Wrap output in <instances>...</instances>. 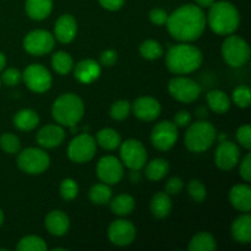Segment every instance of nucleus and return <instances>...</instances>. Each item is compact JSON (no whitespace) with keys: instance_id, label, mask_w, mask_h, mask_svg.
Listing matches in <instances>:
<instances>
[{"instance_id":"f257e3e1","label":"nucleus","mask_w":251,"mask_h":251,"mask_svg":"<svg viewBox=\"0 0 251 251\" xmlns=\"http://www.w3.org/2000/svg\"><path fill=\"white\" fill-rule=\"evenodd\" d=\"M166 25L174 39L183 43L194 42L202 36L206 28L205 12L198 5H183L168 15Z\"/></svg>"},{"instance_id":"f03ea898","label":"nucleus","mask_w":251,"mask_h":251,"mask_svg":"<svg viewBox=\"0 0 251 251\" xmlns=\"http://www.w3.org/2000/svg\"><path fill=\"white\" fill-rule=\"evenodd\" d=\"M200 49L189 43H180L171 47L167 51L166 65L171 73L186 75L198 70L202 64Z\"/></svg>"},{"instance_id":"7ed1b4c3","label":"nucleus","mask_w":251,"mask_h":251,"mask_svg":"<svg viewBox=\"0 0 251 251\" xmlns=\"http://www.w3.org/2000/svg\"><path fill=\"white\" fill-rule=\"evenodd\" d=\"M206 24H208L210 28L216 34L229 36L237 31L239 26V11L234 5L228 1H215L210 6Z\"/></svg>"},{"instance_id":"20e7f679","label":"nucleus","mask_w":251,"mask_h":251,"mask_svg":"<svg viewBox=\"0 0 251 251\" xmlns=\"http://www.w3.org/2000/svg\"><path fill=\"white\" fill-rule=\"evenodd\" d=\"M85 114V104L78 96L65 93L58 97L51 108V115L61 126H76Z\"/></svg>"},{"instance_id":"39448f33","label":"nucleus","mask_w":251,"mask_h":251,"mask_svg":"<svg viewBox=\"0 0 251 251\" xmlns=\"http://www.w3.org/2000/svg\"><path fill=\"white\" fill-rule=\"evenodd\" d=\"M217 132L216 127L206 120H200L189 126L185 132V146L191 152H205L215 142Z\"/></svg>"},{"instance_id":"423d86ee","label":"nucleus","mask_w":251,"mask_h":251,"mask_svg":"<svg viewBox=\"0 0 251 251\" xmlns=\"http://www.w3.org/2000/svg\"><path fill=\"white\" fill-rule=\"evenodd\" d=\"M222 56L232 68H242L249 61L250 48L244 38L232 33L223 42Z\"/></svg>"},{"instance_id":"0eeeda50","label":"nucleus","mask_w":251,"mask_h":251,"mask_svg":"<svg viewBox=\"0 0 251 251\" xmlns=\"http://www.w3.org/2000/svg\"><path fill=\"white\" fill-rule=\"evenodd\" d=\"M50 164V158L48 153L41 149L28 147L24 150L17 157V166L22 172L31 176L43 173Z\"/></svg>"},{"instance_id":"6e6552de","label":"nucleus","mask_w":251,"mask_h":251,"mask_svg":"<svg viewBox=\"0 0 251 251\" xmlns=\"http://www.w3.org/2000/svg\"><path fill=\"white\" fill-rule=\"evenodd\" d=\"M97 142L91 135L80 134L68 146V156L75 163H87L95 157Z\"/></svg>"},{"instance_id":"1a4fd4ad","label":"nucleus","mask_w":251,"mask_h":251,"mask_svg":"<svg viewBox=\"0 0 251 251\" xmlns=\"http://www.w3.org/2000/svg\"><path fill=\"white\" fill-rule=\"evenodd\" d=\"M120 158L131 171H140L147 162V151L139 140L130 139L120 144Z\"/></svg>"},{"instance_id":"9d476101","label":"nucleus","mask_w":251,"mask_h":251,"mask_svg":"<svg viewBox=\"0 0 251 251\" xmlns=\"http://www.w3.org/2000/svg\"><path fill=\"white\" fill-rule=\"evenodd\" d=\"M168 91L172 97L181 103H193L200 97L201 87L196 81L179 76L169 81Z\"/></svg>"},{"instance_id":"9b49d317","label":"nucleus","mask_w":251,"mask_h":251,"mask_svg":"<svg viewBox=\"0 0 251 251\" xmlns=\"http://www.w3.org/2000/svg\"><path fill=\"white\" fill-rule=\"evenodd\" d=\"M54 36L46 29H34L24 38V48L28 54L42 56L50 53L54 48Z\"/></svg>"},{"instance_id":"f8f14e48","label":"nucleus","mask_w":251,"mask_h":251,"mask_svg":"<svg viewBox=\"0 0 251 251\" xmlns=\"http://www.w3.org/2000/svg\"><path fill=\"white\" fill-rule=\"evenodd\" d=\"M22 78L27 87L36 93L47 92L53 82L49 70L41 64H31L27 66L22 74Z\"/></svg>"},{"instance_id":"ddd939ff","label":"nucleus","mask_w":251,"mask_h":251,"mask_svg":"<svg viewBox=\"0 0 251 251\" xmlns=\"http://www.w3.org/2000/svg\"><path fill=\"white\" fill-rule=\"evenodd\" d=\"M178 140V127L173 122L163 120L154 125L151 132V144L158 151H168Z\"/></svg>"},{"instance_id":"4468645a","label":"nucleus","mask_w":251,"mask_h":251,"mask_svg":"<svg viewBox=\"0 0 251 251\" xmlns=\"http://www.w3.org/2000/svg\"><path fill=\"white\" fill-rule=\"evenodd\" d=\"M96 172H97V176L100 179V181L108 184V185L118 184L124 176L123 163L114 156L102 157L98 161Z\"/></svg>"},{"instance_id":"2eb2a0df","label":"nucleus","mask_w":251,"mask_h":251,"mask_svg":"<svg viewBox=\"0 0 251 251\" xmlns=\"http://www.w3.org/2000/svg\"><path fill=\"white\" fill-rule=\"evenodd\" d=\"M136 228L130 221L117 220L109 226L108 238L110 243L117 247H126L135 240Z\"/></svg>"},{"instance_id":"dca6fc26","label":"nucleus","mask_w":251,"mask_h":251,"mask_svg":"<svg viewBox=\"0 0 251 251\" xmlns=\"http://www.w3.org/2000/svg\"><path fill=\"white\" fill-rule=\"evenodd\" d=\"M239 159L240 150L234 142L223 140L218 145L215 153V162L221 171H232L239 163Z\"/></svg>"},{"instance_id":"f3484780","label":"nucleus","mask_w":251,"mask_h":251,"mask_svg":"<svg viewBox=\"0 0 251 251\" xmlns=\"http://www.w3.org/2000/svg\"><path fill=\"white\" fill-rule=\"evenodd\" d=\"M131 109L134 112L135 117L139 118L144 122H152L157 119L161 114V104L158 100L153 97L144 96L139 97L131 105Z\"/></svg>"},{"instance_id":"a211bd4d","label":"nucleus","mask_w":251,"mask_h":251,"mask_svg":"<svg viewBox=\"0 0 251 251\" xmlns=\"http://www.w3.org/2000/svg\"><path fill=\"white\" fill-rule=\"evenodd\" d=\"M64 139H65V131L61 125H46L37 134V142L43 149H55L63 144Z\"/></svg>"},{"instance_id":"6ab92c4d","label":"nucleus","mask_w":251,"mask_h":251,"mask_svg":"<svg viewBox=\"0 0 251 251\" xmlns=\"http://www.w3.org/2000/svg\"><path fill=\"white\" fill-rule=\"evenodd\" d=\"M77 33V22L75 17L69 14H64L56 20L54 26V36L60 43H70L75 39Z\"/></svg>"},{"instance_id":"aec40b11","label":"nucleus","mask_w":251,"mask_h":251,"mask_svg":"<svg viewBox=\"0 0 251 251\" xmlns=\"http://www.w3.org/2000/svg\"><path fill=\"white\" fill-rule=\"evenodd\" d=\"M44 226L51 235L63 237L68 233L69 228H70V220L63 211H50L46 216Z\"/></svg>"},{"instance_id":"412c9836","label":"nucleus","mask_w":251,"mask_h":251,"mask_svg":"<svg viewBox=\"0 0 251 251\" xmlns=\"http://www.w3.org/2000/svg\"><path fill=\"white\" fill-rule=\"evenodd\" d=\"M74 75L80 82L91 83L100 77V65L92 59H85L76 64L74 69Z\"/></svg>"},{"instance_id":"4be33fe9","label":"nucleus","mask_w":251,"mask_h":251,"mask_svg":"<svg viewBox=\"0 0 251 251\" xmlns=\"http://www.w3.org/2000/svg\"><path fill=\"white\" fill-rule=\"evenodd\" d=\"M229 201L235 210L249 212L251 210V189L247 184L234 185L229 191Z\"/></svg>"},{"instance_id":"5701e85b","label":"nucleus","mask_w":251,"mask_h":251,"mask_svg":"<svg viewBox=\"0 0 251 251\" xmlns=\"http://www.w3.org/2000/svg\"><path fill=\"white\" fill-rule=\"evenodd\" d=\"M232 235L235 242L249 244L251 242V217L248 212L239 216L232 225Z\"/></svg>"},{"instance_id":"b1692460","label":"nucleus","mask_w":251,"mask_h":251,"mask_svg":"<svg viewBox=\"0 0 251 251\" xmlns=\"http://www.w3.org/2000/svg\"><path fill=\"white\" fill-rule=\"evenodd\" d=\"M25 9L32 20L41 21L50 15L53 9V0H26Z\"/></svg>"},{"instance_id":"393cba45","label":"nucleus","mask_w":251,"mask_h":251,"mask_svg":"<svg viewBox=\"0 0 251 251\" xmlns=\"http://www.w3.org/2000/svg\"><path fill=\"white\" fill-rule=\"evenodd\" d=\"M150 210H151L152 215L156 218H158V220L166 218L172 211L171 195H168L167 193H163V191H159V193L154 194L153 198L151 199Z\"/></svg>"},{"instance_id":"a878e982","label":"nucleus","mask_w":251,"mask_h":251,"mask_svg":"<svg viewBox=\"0 0 251 251\" xmlns=\"http://www.w3.org/2000/svg\"><path fill=\"white\" fill-rule=\"evenodd\" d=\"M206 100L212 112L217 114H225L230 108V98L226 92L220 90L211 91L206 96Z\"/></svg>"},{"instance_id":"bb28decb","label":"nucleus","mask_w":251,"mask_h":251,"mask_svg":"<svg viewBox=\"0 0 251 251\" xmlns=\"http://www.w3.org/2000/svg\"><path fill=\"white\" fill-rule=\"evenodd\" d=\"M39 124V117L37 112L32 109H22L14 117V125L21 131H31Z\"/></svg>"},{"instance_id":"cd10ccee","label":"nucleus","mask_w":251,"mask_h":251,"mask_svg":"<svg viewBox=\"0 0 251 251\" xmlns=\"http://www.w3.org/2000/svg\"><path fill=\"white\" fill-rule=\"evenodd\" d=\"M96 142L102 147L103 150L107 151H113V150L118 149L122 144V137H120L119 132L110 127H105V129L100 130L96 135Z\"/></svg>"},{"instance_id":"c85d7f7f","label":"nucleus","mask_w":251,"mask_h":251,"mask_svg":"<svg viewBox=\"0 0 251 251\" xmlns=\"http://www.w3.org/2000/svg\"><path fill=\"white\" fill-rule=\"evenodd\" d=\"M169 173V163L163 158L152 159L145 169V176L151 181H159Z\"/></svg>"},{"instance_id":"c756f323","label":"nucleus","mask_w":251,"mask_h":251,"mask_svg":"<svg viewBox=\"0 0 251 251\" xmlns=\"http://www.w3.org/2000/svg\"><path fill=\"white\" fill-rule=\"evenodd\" d=\"M188 249L190 251H215L217 249V243L212 234L200 232L190 240Z\"/></svg>"},{"instance_id":"7c9ffc66","label":"nucleus","mask_w":251,"mask_h":251,"mask_svg":"<svg viewBox=\"0 0 251 251\" xmlns=\"http://www.w3.org/2000/svg\"><path fill=\"white\" fill-rule=\"evenodd\" d=\"M113 213L118 216H127L134 211L135 200L129 194H120L109 201Z\"/></svg>"},{"instance_id":"2f4dec72","label":"nucleus","mask_w":251,"mask_h":251,"mask_svg":"<svg viewBox=\"0 0 251 251\" xmlns=\"http://www.w3.org/2000/svg\"><path fill=\"white\" fill-rule=\"evenodd\" d=\"M51 66L59 75H68L74 69V60L70 54L59 50L51 56Z\"/></svg>"},{"instance_id":"473e14b6","label":"nucleus","mask_w":251,"mask_h":251,"mask_svg":"<svg viewBox=\"0 0 251 251\" xmlns=\"http://www.w3.org/2000/svg\"><path fill=\"white\" fill-rule=\"evenodd\" d=\"M90 200L96 205H105L112 200V190L108 184H96L90 189Z\"/></svg>"},{"instance_id":"72a5a7b5","label":"nucleus","mask_w":251,"mask_h":251,"mask_svg":"<svg viewBox=\"0 0 251 251\" xmlns=\"http://www.w3.org/2000/svg\"><path fill=\"white\" fill-rule=\"evenodd\" d=\"M140 55L147 60H156L163 55V48L154 39H147L140 46Z\"/></svg>"},{"instance_id":"f704fd0d","label":"nucleus","mask_w":251,"mask_h":251,"mask_svg":"<svg viewBox=\"0 0 251 251\" xmlns=\"http://www.w3.org/2000/svg\"><path fill=\"white\" fill-rule=\"evenodd\" d=\"M16 250L19 251H46L47 244L42 238L37 235H27L22 238L17 244Z\"/></svg>"},{"instance_id":"c9c22d12","label":"nucleus","mask_w":251,"mask_h":251,"mask_svg":"<svg viewBox=\"0 0 251 251\" xmlns=\"http://www.w3.org/2000/svg\"><path fill=\"white\" fill-rule=\"evenodd\" d=\"M131 112V104H130L127 100H117L115 103H113L112 107H110V117L112 119L118 120V122H122V120L126 119L130 115Z\"/></svg>"},{"instance_id":"e433bc0d","label":"nucleus","mask_w":251,"mask_h":251,"mask_svg":"<svg viewBox=\"0 0 251 251\" xmlns=\"http://www.w3.org/2000/svg\"><path fill=\"white\" fill-rule=\"evenodd\" d=\"M188 193L190 195V198L198 203L203 202L206 196H207V191H206L205 185L200 180H198V179H193V180L189 181Z\"/></svg>"},{"instance_id":"4c0bfd02","label":"nucleus","mask_w":251,"mask_h":251,"mask_svg":"<svg viewBox=\"0 0 251 251\" xmlns=\"http://www.w3.org/2000/svg\"><path fill=\"white\" fill-rule=\"evenodd\" d=\"M0 147L2 149V151H5L6 153H17L20 151V140L16 135L11 134V132H6V134L1 135L0 137Z\"/></svg>"},{"instance_id":"58836bf2","label":"nucleus","mask_w":251,"mask_h":251,"mask_svg":"<svg viewBox=\"0 0 251 251\" xmlns=\"http://www.w3.org/2000/svg\"><path fill=\"white\" fill-rule=\"evenodd\" d=\"M251 92L250 88L245 85H240L233 91V102L239 108H249Z\"/></svg>"},{"instance_id":"ea45409f","label":"nucleus","mask_w":251,"mask_h":251,"mask_svg":"<svg viewBox=\"0 0 251 251\" xmlns=\"http://www.w3.org/2000/svg\"><path fill=\"white\" fill-rule=\"evenodd\" d=\"M60 195L64 200L71 201L78 195V185L74 179L66 178L60 184Z\"/></svg>"},{"instance_id":"a19ab883","label":"nucleus","mask_w":251,"mask_h":251,"mask_svg":"<svg viewBox=\"0 0 251 251\" xmlns=\"http://www.w3.org/2000/svg\"><path fill=\"white\" fill-rule=\"evenodd\" d=\"M237 140L239 145L244 149H251V127L249 124H245L237 130Z\"/></svg>"},{"instance_id":"79ce46f5","label":"nucleus","mask_w":251,"mask_h":251,"mask_svg":"<svg viewBox=\"0 0 251 251\" xmlns=\"http://www.w3.org/2000/svg\"><path fill=\"white\" fill-rule=\"evenodd\" d=\"M22 74L17 69L10 68L5 70L1 75V82L6 86H16L21 81Z\"/></svg>"},{"instance_id":"37998d69","label":"nucleus","mask_w":251,"mask_h":251,"mask_svg":"<svg viewBox=\"0 0 251 251\" xmlns=\"http://www.w3.org/2000/svg\"><path fill=\"white\" fill-rule=\"evenodd\" d=\"M150 21L152 24L157 25V26H162V25H166L167 24V20H168V14H167L166 10L163 9H152L150 11Z\"/></svg>"},{"instance_id":"c03bdc74","label":"nucleus","mask_w":251,"mask_h":251,"mask_svg":"<svg viewBox=\"0 0 251 251\" xmlns=\"http://www.w3.org/2000/svg\"><path fill=\"white\" fill-rule=\"evenodd\" d=\"M184 183L180 178L178 176H173L168 180L166 185V193L168 195H178L181 190H183Z\"/></svg>"},{"instance_id":"a18cd8bd","label":"nucleus","mask_w":251,"mask_h":251,"mask_svg":"<svg viewBox=\"0 0 251 251\" xmlns=\"http://www.w3.org/2000/svg\"><path fill=\"white\" fill-rule=\"evenodd\" d=\"M239 174L247 183L251 180V153H247V156L243 158L239 168Z\"/></svg>"},{"instance_id":"49530a36","label":"nucleus","mask_w":251,"mask_h":251,"mask_svg":"<svg viewBox=\"0 0 251 251\" xmlns=\"http://www.w3.org/2000/svg\"><path fill=\"white\" fill-rule=\"evenodd\" d=\"M174 124L176 127H185L189 126L191 123V114L188 110H180L174 117Z\"/></svg>"},{"instance_id":"de8ad7c7","label":"nucleus","mask_w":251,"mask_h":251,"mask_svg":"<svg viewBox=\"0 0 251 251\" xmlns=\"http://www.w3.org/2000/svg\"><path fill=\"white\" fill-rule=\"evenodd\" d=\"M100 64L103 66H113L115 63H117L118 54L115 50H112V49H108V50H104L102 54H100Z\"/></svg>"},{"instance_id":"09e8293b","label":"nucleus","mask_w":251,"mask_h":251,"mask_svg":"<svg viewBox=\"0 0 251 251\" xmlns=\"http://www.w3.org/2000/svg\"><path fill=\"white\" fill-rule=\"evenodd\" d=\"M100 4V6L104 7L105 10H109V11H117L120 7L124 5L125 0H98Z\"/></svg>"},{"instance_id":"8fccbe9b","label":"nucleus","mask_w":251,"mask_h":251,"mask_svg":"<svg viewBox=\"0 0 251 251\" xmlns=\"http://www.w3.org/2000/svg\"><path fill=\"white\" fill-rule=\"evenodd\" d=\"M216 0H195L196 5L200 7H210Z\"/></svg>"},{"instance_id":"3c124183","label":"nucleus","mask_w":251,"mask_h":251,"mask_svg":"<svg viewBox=\"0 0 251 251\" xmlns=\"http://www.w3.org/2000/svg\"><path fill=\"white\" fill-rule=\"evenodd\" d=\"M196 115H198L199 118H205V117H207V110L205 109V107L198 108V110H196Z\"/></svg>"},{"instance_id":"603ef678","label":"nucleus","mask_w":251,"mask_h":251,"mask_svg":"<svg viewBox=\"0 0 251 251\" xmlns=\"http://www.w3.org/2000/svg\"><path fill=\"white\" fill-rule=\"evenodd\" d=\"M5 65H6V56L4 55V53L0 51V71L5 68Z\"/></svg>"},{"instance_id":"864d4df0","label":"nucleus","mask_w":251,"mask_h":251,"mask_svg":"<svg viewBox=\"0 0 251 251\" xmlns=\"http://www.w3.org/2000/svg\"><path fill=\"white\" fill-rule=\"evenodd\" d=\"M2 223H4V212L0 210V227H1Z\"/></svg>"},{"instance_id":"5fc2aeb1","label":"nucleus","mask_w":251,"mask_h":251,"mask_svg":"<svg viewBox=\"0 0 251 251\" xmlns=\"http://www.w3.org/2000/svg\"><path fill=\"white\" fill-rule=\"evenodd\" d=\"M0 87H1V78H0Z\"/></svg>"}]
</instances>
